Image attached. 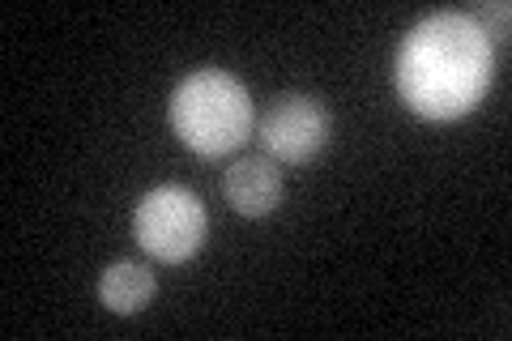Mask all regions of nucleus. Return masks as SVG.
I'll return each instance as SVG.
<instances>
[{
  "instance_id": "nucleus-1",
  "label": "nucleus",
  "mask_w": 512,
  "mask_h": 341,
  "mask_svg": "<svg viewBox=\"0 0 512 341\" xmlns=\"http://www.w3.org/2000/svg\"><path fill=\"white\" fill-rule=\"evenodd\" d=\"M495 77V43L474 13H431L406 35L393 64L397 99L423 120H461Z\"/></svg>"
},
{
  "instance_id": "nucleus-2",
  "label": "nucleus",
  "mask_w": 512,
  "mask_h": 341,
  "mask_svg": "<svg viewBox=\"0 0 512 341\" xmlns=\"http://www.w3.org/2000/svg\"><path fill=\"white\" fill-rule=\"evenodd\" d=\"M171 128L180 141L201 158L235 154L239 145L252 137L256 111L248 90L239 86L231 73L201 69L188 73L171 94Z\"/></svg>"
},
{
  "instance_id": "nucleus-3",
  "label": "nucleus",
  "mask_w": 512,
  "mask_h": 341,
  "mask_svg": "<svg viewBox=\"0 0 512 341\" xmlns=\"http://www.w3.org/2000/svg\"><path fill=\"white\" fill-rule=\"evenodd\" d=\"M210 218H205L201 201L180 184H163L141 197L133 214V235L154 261L163 265H184L201 252Z\"/></svg>"
},
{
  "instance_id": "nucleus-4",
  "label": "nucleus",
  "mask_w": 512,
  "mask_h": 341,
  "mask_svg": "<svg viewBox=\"0 0 512 341\" xmlns=\"http://www.w3.org/2000/svg\"><path fill=\"white\" fill-rule=\"evenodd\" d=\"M256 133H261V145L269 150V158L299 167V162H308L325 150L329 111L316 99H303V94H282V99L261 116Z\"/></svg>"
},
{
  "instance_id": "nucleus-5",
  "label": "nucleus",
  "mask_w": 512,
  "mask_h": 341,
  "mask_svg": "<svg viewBox=\"0 0 512 341\" xmlns=\"http://www.w3.org/2000/svg\"><path fill=\"white\" fill-rule=\"evenodd\" d=\"M222 197H227L235 214L265 218V214H274V205L282 201V175L269 158H239L235 167L222 175Z\"/></svg>"
},
{
  "instance_id": "nucleus-6",
  "label": "nucleus",
  "mask_w": 512,
  "mask_h": 341,
  "mask_svg": "<svg viewBox=\"0 0 512 341\" xmlns=\"http://www.w3.org/2000/svg\"><path fill=\"white\" fill-rule=\"evenodd\" d=\"M154 273L146 265H133V261H120V265H111L103 278H99V299L107 312H120V316H133L141 312L150 299H154Z\"/></svg>"
}]
</instances>
